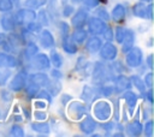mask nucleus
<instances>
[{"instance_id":"nucleus-1","label":"nucleus","mask_w":154,"mask_h":137,"mask_svg":"<svg viewBox=\"0 0 154 137\" xmlns=\"http://www.w3.org/2000/svg\"><path fill=\"white\" fill-rule=\"evenodd\" d=\"M113 73H114V71L112 70V66H107V65L97 61V62H95V66H94L93 81L95 82V84L103 85L114 78Z\"/></svg>"},{"instance_id":"nucleus-2","label":"nucleus","mask_w":154,"mask_h":137,"mask_svg":"<svg viewBox=\"0 0 154 137\" xmlns=\"http://www.w3.org/2000/svg\"><path fill=\"white\" fill-rule=\"evenodd\" d=\"M93 113H94V115H95L99 120L106 121V120L111 117V114H112V107H111L109 102L101 100V101H97V102L94 105V107H93Z\"/></svg>"},{"instance_id":"nucleus-3","label":"nucleus","mask_w":154,"mask_h":137,"mask_svg":"<svg viewBox=\"0 0 154 137\" xmlns=\"http://www.w3.org/2000/svg\"><path fill=\"white\" fill-rule=\"evenodd\" d=\"M35 18H36L35 11L31 10V8H28V7L18 10L17 13H16V16H14L16 24L23 25V26H25V25H26L28 23H30V22H34Z\"/></svg>"},{"instance_id":"nucleus-4","label":"nucleus","mask_w":154,"mask_h":137,"mask_svg":"<svg viewBox=\"0 0 154 137\" xmlns=\"http://www.w3.org/2000/svg\"><path fill=\"white\" fill-rule=\"evenodd\" d=\"M142 50L138 47H132L126 52V65L130 67H138L142 64Z\"/></svg>"},{"instance_id":"nucleus-5","label":"nucleus","mask_w":154,"mask_h":137,"mask_svg":"<svg viewBox=\"0 0 154 137\" xmlns=\"http://www.w3.org/2000/svg\"><path fill=\"white\" fill-rule=\"evenodd\" d=\"M67 114L71 117L73 120H79L83 115L87 114V107L82 102H71L67 107Z\"/></svg>"},{"instance_id":"nucleus-6","label":"nucleus","mask_w":154,"mask_h":137,"mask_svg":"<svg viewBox=\"0 0 154 137\" xmlns=\"http://www.w3.org/2000/svg\"><path fill=\"white\" fill-rule=\"evenodd\" d=\"M26 79H28V73L22 70L19 71L12 79L11 82L8 83V89H11L12 91H19L24 88L25 83H26Z\"/></svg>"},{"instance_id":"nucleus-7","label":"nucleus","mask_w":154,"mask_h":137,"mask_svg":"<svg viewBox=\"0 0 154 137\" xmlns=\"http://www.w3.org/2000/svg\"><path fill=\"white\" fill-rule=\"evenodd\" d=\"M88 12L83 8L77 10V12H75V14L71 18V24L75 29H81L85 25L87 20H88Z\"/></svg>"},{"instance_id":"nucleus-8","label":"nucleus","mask_w":154,"mask_h":137,"mask_svg":"<svg viewBox=\"0 0 154 137\" xmlns=\"http://www.w3.org/2000/svg\"><path fill=\"white\" fill-rule=\"evenodd\" d=\"M99 50H100L101 58L105 59V60H113V59H116L117 53H118L117 47L114 44H112L109 41L106 42L105 44H101V47H100Z\"/></svg>"},{"instance_id":"nucleus-9","label":"nucleus","mask_w":154,"mask_h":137,"mask_svg":"<svg viewBox=\"0 0 154 137\" xmlns=\"http://www.w3.org/2000/svg\"><path fill=\"white\" fill-rule=\"evenodd\" d=\"M113 88H114V93H123L125 90H128L130 87H131V81L130 78H128L126 76L124 75H119L117 77L113 78Z\"/></svg>"},{"instance_id":"nucleus-10","label":"nucleus","mask_w":154,"mask_h":137,"mask_svg":"<svg viewBox=\"0 0 154 137\" xmlns=\"http://www.w3.org/2000/svg\"><path fill=\"white\" fill-rule=\"evenodd\" d=\"M18 59L11 53L0 52V68H13L18 66Z\"/></svg>"},{"instance_id":"nucleus-11","label":"nucleus","mask_w":154,"mask_h":137,"mask_svg":"<svg viewBox=\"0 0 154 137\" xmlns=\"http://www.w3.org/2000/svg\"><path fill=\"white\" fill-rule=\"evenodd\" d=\"M105 26H106L105 20L100 19L99 17H91V18H89V20H88V28H89V31H90L91 34H94V35L102 34Z\"/></svg>"},{"instance_id":"nucleus-12","label":"nucleus","mask_w":154,"mask_h":137,"mask_svg":"<svg viewBox=\"0 0 154 137\" xmlns=\"http://www.w3.org/2000/svg\"><path fill=\"white\" fill-rule=\"evenodd\" d=\"M31 66L35 70H47L51 66V61L46 54L38 53L32 58V65Z\"/></svg>"},{"instance_id":"nucleus-13","label":"nucleus","mask_w":154,"mask_h":137,"mask_svg":"<svg viewBox=\"0 0 154 137\" xmlns=\"http://www.w3.org/2000/svg\"><path fill=\"white\" fill-rule=\"evenodd\" d=\"M38 40H40V44L43 48H52L55 44V41H54V37H53L52 32L49 30H47V29L41 30Z\"/></svg>"},{"instance_id":"nucleus-14","label":"nucleus","mask_w":154,"mask_h":137,"mask_svg":"<svg viewBox=\"0 0 154 137\" xmlns=\"http://www.w3.org/2000/svg\"><path fill=\"white\" fill-rule=\"evenodd\" d=\"M95 129H96V121L91 117H89V115H87L79 123V130L83 133H85V135H90Z\"/></svg>"},{"instance_id":"nucleus-15","label":"nucleus","mask_w":154,"mask_h":137,"mask_svg":"<svg viewBox=\"0 0 154 137\" xmlns=\"http://www.w3.org/2000/svg\"><path fill=\"white\" fill-rule=\"evenodd\" d=\"M122 50L124 53H126L129 49H131L134 47V43H135V35H134V31L130 30V29H126V32H125V36L122 41Z\"/></svg>"},{"instance_id":"nucleus-16","label":"nucleus","mask_w":154,"mask_h":137,"mask_svg":"<svg viewBox=\"0 0 154 137\" xmlns=\"http://www.w3.org/2000/svg\"><path fill=\"white\" fill-rule=\"evenodd\" d=\"M28 79L30 82H34L35 84H37L38 87H46L49 82V78L46 73L42 72H36V73H31L28 76Z\"/></svg>"},{"instance_id":"nucleus-17","label":"nucleus","mask_w":154,"mask_h":137,"mask_svg":"<svg viewBox=\"0 0 154 137\" xmlns=\"http://www.w3.org/2000/svg\"><path fill=\"white\" fill-rule=\"evenodd\" d=\"M16 19L11 13H6L1 17V26L6 31H13L16 29Z\"/></svg>"},{"instance_id":"nucleus-18","label":"nucleus","mask_w":154,"mask_h":137,"mask_svg":"<svg viewBox=\"0 0 154 137\" xmlns=\"http://www.w3.org/2000/svg\"><path fill=\"white\" fill-rule=\"evenodd\" d=\"M125 130L130 136H140L143 131V126L138 120H132L126 125Z\"/></svg>"},{"instance_id":"nucleus-19","label":"nucleus","mask_w":154,"mask_h":137,"mask_svg":"<svg viewBox=\"0 0 154 137\" xmlns=\"http://www.w3.org/2000/svg\"><path fill=\"white\" fill-rule=\"evenodd\" d=\"M132 12L135 17L138 18H148V8L144 2H136L132 6Z\"/></svg>"},{"instance_id":"nucleus-20","label":"nucleus","mask_w":154,"mask_h":137,"mask_svg":"<svg viewBox=\"0 0 154 137\" xmlns=\"http://www.w3.org/2000/svg\"><path fill=\"white\" fill-rule=\"evenodd\" d=\"M101 44H102V41H101L97 36H93V37H90V38L87 41V43H85V49H87L88 52H90V53H96V52L100 49Z\"/></svg>"},{"instance_id":"nucleus-21","label":"nucleus","mask_w":154,"mask_h":137,"mask_svg":"<svg viewBox=\"0 0 154 137\" xmlns=\"http://www.w3.org/2000/svg\"><path fill=\"white\" fill-rule=\"evenodd\" d=\"M112 18L114 22H122L125 18V7L122 4H118L112 10Z\"/></svg>"},{"instance_id":"nucleus-22","label":"nucleus","mask_w":154,"mask_h":137,"mask_svg":"<svg viewBox=\"0 0 154 137\" xmlns=\"http://www.w3.org/2000/svg\"><path fill=\"white\" fill-rule=\"evenodd\" d=\"M37 52H38V47L34 42H28L26 46H25V48L23 49V55H24L25 59L31 60L37 54Z\"/></svg>"},{"instance_id":"nucleus-23","label":"nucleus","mask_w":154,"mask_h":137,"mask_svg":"<svg viewBox=\"0 0 154 137\" xmlns=\"http://www.w3.org/2000/svg\"><path fill=\"white\" fill-rule=\"evenodd\" d=\"M31 129L40 133V135H48L49 133V125L47 123H41L40 120L38 121H35L31 124Z\"/></svg>"},{"instance_id":"nucleus-24","label":"nucleus","mask_w":154,"mask_h":137,"mask_svg":"<svg viewBox=\"0 0 154 137\" xmlns=\"http://www.w3.org/2000/svg\"><path fill=\"white\" fill-rule=\"evenodd\" d=\"M123 99L125 100V102L130 107V109H132L136 106V103H137V95L135 93L130 91V90H128V91H125L123 94Z\"/></svg>"},{"instance_id":"nucleus-25","label":"nucleus","mask_w":154,"mask_h":137,"mask_svg":"<svg viewBox=\"0 0 154 137\" xmlns=\"http://www.w3.org/2000/svg\"><path fill=\"white\" fill-rule=\"evenodd\" d=\"M71 38H72V41H73L76 44L83 43V42L85 41V38H87V31H84L82 28H81V29H76L75 32L72 34Z\"/></svg>"},{"instance_id":"nucleus-26","label":"nucleus","mask_w":154,"mask_h":137,"mask_svg":"<svg viewBox=\"0 0 154 137\" xmlns=\"http://www.w3.org/2000/svg\"><path fill=\"white\" fill-rule=\"evenodd\" d=\"M63 49L67 53V54H75L77 53V44L73 42V41H70L67 37H64V41H63Z\"/></svg>"},{"instance_id":"nucleus-27","label":"nucleus","mask_w":154,"mask_h":137,"mask_svg":"<svg viewBox=\"0 0 154 137\" xmlns=\"http://www.w3.org/2000/svg\"><path fill=\"white\" fill-rule=\"evenodd\" d=\"M130 81H131V83L137 88V90H138L140 93H142V94H144V93H146V84H144L143 79H141V77H140V76L134 75V76H131V77H130Z\"/></svg>"},{"instance_id":"nucleus-28","label":"nucleus","mask_w":154,"mask_h":137,"mask_svg":"<svg viewBox=\"0 0 154 137\" xmlns=\"http://www.w3.org/2000/svg\"><path fill=\"white\" fill-rule=\"evenodd\" d=\"M49 61H51L57 68H59V67H61V65H63V56L60 55L59 52L52 50V52H51V55H49Z\"/></svg>"},{"instance_id":"nucleus-29","label":"nucleus","mask_w":154,"mask_h":137,"mask_svg":"<svg viewBox=\"0 0 154 137\" xmlns=\"http://www.w3.org/2000/svg\"><path fill=\"white\" fill-rule=\"evenodd\" d=\"M0 50L5 52V53H13L16 49H14V44L10 40L6 41L5 38H2V40H0Z\"/></svg>"},{"instance_id":"nucleus-30","label":"nucleus","mask_w":154,"mask_h":137,"mask_svg":"<svg viewBox=\"0 0 154 137\" xmlns=\"http://www.w3.org/2000/svg\"><path fill=\"white\" fill-rule=\"evenodd\" d=\"M47 1H48V0H25L24 5H25L28 8L36 10V8H41L42 6H45Z\"/></svg>"},{"instance_id":"nucleus-31","label":"nucleus","mask_w":154,"mask_h":137,"mask_svg":"<svg viewBox=\"0 0 154 137\" xmlns=\"http://www.w3.org/2000/svg\"><path fill=\"white\" fill-rule=\"evenodd\" d=\"M46 87H47V90H48V93L51 95H58L59 91H60V89H61V85L58 82V79H55V82H51L49 81Z\"/></svg>"},{"instance_id":"nucleus-32","label":"nucleus","mask_w":154,"mask_h":137,"mask_svg":"<svg viewBox=\"0 0 154 137\" xmlns=\"http://www.w3.org/2000/svg\"><path fill=\"white\" fill-rule=\"evenodd\" d=\"M38 90H40V87H38L37 84H35L34 82H30V81H29L28 87H26V95H28L29 97H34V96L37 95Z\"/></svg>"},{"instance_id":"nucleus-33","label":"nucleus","mask_w":154,"mask_h":137,"mask_svg":"<svg viewBox=\"0 0 154 137\" xmlns=\"http://www.w3.org/2000/svg\"><path fill=\"white\" fill-rule=\"evenodd\" d=\"M36 17H37V19H38V22H37V23H40L42 26H46V25H48L49 20H48V16H47V12H46V10H41Z\"/></svg>"},{"instance_id":"nucleus-34","label":"nucleus","mask_w":154,"mask_h":137,"mask_svg":"<svg viewBox=\"0 0 154 137\" xmlns=\"http://www.w3.org/2000/svg\"><path fill=\"white\" fill-rule=\"evenodd\" d=\"M94 96V90L90 88V87H88V85H85L84 88H83V93H82V99L84 100V101H87V102H89V101H91V97Z\"/></svg>"},{"instance_id":"nucleus-35","label":"nucleus","mask_w":154,"mask_h":137,"mask_svg":"<svg viewBox=\"0 0 154 137\" xmlns=\"http://www.w3.org/2000/svg\"><path fill=\"white\" fill-rule=\"evenodd\" d=\"M10 133H11L12 136H16V137H22V136H24V130H23L22 126L14 124V125L11 126V129H10Z\"/></svg>"},{"instance_id":"nucleus-36","label":"nucleus","mask_w":154,"mask_h":137,"mask_svg":"<svg viewBox=\"0 0 154 137\" xmlns=\"http://www.w3.org/2000/svg\"><path fill=\"white\" fill-rule=\"evenodd\" d=\"M11 76V71L10 68H0V85L6 84L7 79Z\"/></svg>"},{"instance_id":"nucleus-37","label":"nucleus","mask_w":154,"mask_h":137,"mask_svg":"<svg viewBox=\"0 0 154 137\" xmlns=\"http://www.w3.org/2000/svg\"><path fill=\"white\" fill-rule=\"evenodd\" d=\"M13 7L12 0H0V12H8Z\"/></svg>"},{"instance_id":"nucleus-38","label":"nucleus","mask_w":154,"mask_h":137,"mask_svg":"<svg viewBox=\"0 0 154 137\" xmlns=\"http://www.w3.org/2000/svg\"><path fill=\"white\" fill-rule=\"evenodd\" d=\"M125 32H126V29L123 28V26H118L116 29V36H113V37H116L118 43H122V41H123L124 36H125Z\"/></svg>"},{"instance_id":"nucleus-39","label":"nucleus","mask_w":154,"mask_h":137,"mask_svg":"<svg viewBox=\"0 0 154 137\" xmlns=\"http://www.w3.org/2000/svg\"><path fill=\"white\" fill-rule=\"evenodd\" d=\"M36 96H37L38 99H43V100H46L48 103H52V101H53L52 95L48 93V90H38V93H37Z\"/></svg>"},{"instance_id":"nucleus-40","label":"nucleus","mask_w":154,"mask_h":137,"mask_svg":"<svg viewBox=\"0 0 154 137\" xmlns=\"http://www.w3.org/2000/svg\"><path fill=\"white\" fill-rule=\"evenodd\" d=\"M154 133V124H153V120H148L144 125V135L148 136V137H152Z\"/></svg>"},{"instance_id":"nucleus-41","label":"nucleus","mask_w":154,"mask_h":137,"mask_svg":"<svg viewBox=\"0 0 154 137\" xmlns=\"http://www.w3.org/2000/svg\"><path fill=\"white\" fill-rule=\"evenodd\" d=\"M95 13H96V17H99V18L102 19V20H108V19H109V16H108L107 11H106L105 8H102V7L97 8Z\"/></svg>"},{"instance_id":"nucleus-42","label":"nucleus","mask_w":154,"mask_h":137,"mask_svg":"<svg viewBox=\"0 0 154 137\" xmlns=\"http://www.w3.org/2000/svg\"><path fill=\"white\" fill-rule=\"evenodd\" d=\"M100 91L102 93V95L103 96H109V95H112L113 93H114V88H113V85H102V88L100 89Z\"/></svg>"},{"instance_id":"nucleus-43","label":"nucleus","mask_w":154,"mask_h":137,"mask_svg":"<svg viewBox=\"0 0 154 137\" xmlns=\"http://www.w3.org/2000/svg\"><path fill=\"white\" fill-rule=\"evenodd\" d=\"M102 34H103V37H105L106 41H112L113 40V31H112V29L109 26L106 25L103 31H102Z\"/></svg>"},{"instance_id":"nucleus-44","label":"nucleus","mask_w":154,"mask_h":137,"mask_svg":"<svg viewBox=\"0 0 154 137\" xmlns=\"http://www.w3.org/2000/svg\"><path fill=\"white\" fill-rule=\"evenodd\" d=\"M60 31H61V35H63V37H67V35H69V25H67V23H65V22H60Z\"/></svg>"},{"instance_id":"nucleus-45","label":"nucleus","mask_w":154,"mask_h":137,"mask_svg":"<svg viewBox=\"0 0 154 137\" xmlns=\"http://www.w3.org/2000/svg\"><path fill=\"white\" fill-rule=\"evenodd\" d=\"M144 84H146V87H148V88H152L153 87V73L152 72H148L147 75H146V77H144Z\"/></svg>"},{"instance_id":"nucleus-46","label":"nucleus","mask_w":154,"mask_h":137,"mask_svg":"<svg viewBox=\"0 0 154 137\" xmlns=\"http://www.w3.org/2000/svg\"><path fill=\"white\" fill-rule=\"evenodd\" d=\"M83 1V4H84V6L85 7H88V8H94V7H96L97 5H99V0H82Z\"/></svg>"},{"instance_id":"nucleus-47","label":"nucleus","mask_w":154,"mask_h":137,"mask_svg":"<svg viewBox=\"0 0 154 137\" xmlns=\"http://www.w3.org/2000/svg\"><path fill=\"white\" fill-rule=\"evenodd\" d=\"M73 6H71V5H65L64 6V8H63V16L64 17H69V16H71L72 13H73Z\"/></svg>"},{"instance_id":"nucleus-48","label":"nucleus","mask_w":154,"mask_h":137,"mask_svg":"<svg viewBox=\"0 0 154 137\" xmlns=\"http://www.w3.org/2000/svg\"><path fill=\"white\" fill-rule=\"evenodd\" d=\"M34 117H35V119L36 120H40V121H42V120H45L46 118H47V114L43 112V111H36L35 113H34Z\"/></svg>"},{"instance_id":"nucleus-49","label":"nucleus","mask_w":154,"mask_h":137,"mask_svg":"<svg viewBox=\"0 0 154 137\" xmlns=\"http://www.w3.org/2000/svg\"><path fill=\"white\" fill-rule=\"evenodd\" d=\"M51 76L53 77V78H55V79H58V78H61L63 77V75H61V72L55 67L54 70H52L51 71Z\"/></svg>"},{"instance_id":"nucleus-50","label":"nucleus","mask_w":154,"mask_h":137,"mask_svg":"<svg viewBox=\"0 0 154 137\" xmlns=\"http://www.w3.org/2000/svg\"><path fill=\"white\" fill-rule=\"evenodd\" d=\"M1 96H2V99H4L5 101H11V100H12V95H11L8 91H6V90H2V91H1Z\"/></svg>"},{"instance_id":"nucleus-51","label":"nucleus","mask_w":154,"mask_h":137,"mask_svg":"<svg viewBox=\"0 0 154 137\" xmlns=\"http://www.w3.org/2000/svg\"><path fill=\"white\" fill-rule=\"evenodd\" d=\"M35 107L36 108H45L46 107V102H43L42 100H37V101H35Z\"/></svg>"},{"instance_id":"nucleus-52","label":"nucleus","mask_w":154,"mask_h":137,"mask_svg":"<svg viewBox=\"0 0 154 137\" xmlns=\"http://www.w3.org/2000/svg\"><path fill=\"white\" fill-rule=\"evenodd\" d=\"M144 94H146V96H147L148 101L152 103V102H153V90H152V88L149 89V91H147V93H144Z\"/></svg>"},{"instance_id":"nucleus-53","label":"nucleus","mask_w":154,"mask_h":137,"mask_svg":"<svg viewBox=\"0 0 154 137\" xmlns=\"http://www.w3.org/2000/svg\"><path fill=\"white\" fill-rule=\"evenodd\" d=\"M147 8H148V18H149V19H153V5L149 4V5L147 6Z\"/></svg>"},{"instance_id":"nucleus-54","label":"nucleus","mask_w":154,"mask_h":137,"mask_svg":"<svg viewBox=\"0 0 154 137\" xmlns=\"http://www.w3.org/2000/svg\"><path fill=\"white\" fill-rule=\"evenodd\" d=\"M152 60H153V54H149V55L147 56V65H148L149 68L153 67V62H152Z\"/></svg>"},{"instance_id":"nucleus-55","label":"nucleus","mask_w":154,"mask_h":137,"mask_svg":"<svg viewBox=\"0 0 154 137\" xmlns=\"http://www.w3.org/2000/svg\"><path fill=\"white\" fill-rule=\"evenodd\" d=\"M72 97L70 96V95H63V99H61V102H63V105H66V101H69V100H71Z\"/></svg>"},{"instance_id":"nucleus-56","label":"nucleus","mask_w":154,"mask_h":137,"mask_svg":"<svg viewBox=\"0 0 154 137\" xmlns=\"http://www.w3.org/2000/svg\"><path fill=\"white\" fill-rule=\"evenodd\" d=\"M2 38H5V35L4 34H0V40H2Z\"/></svg>"},{"instance_id":"nucleus-57","label":"nucleus","mask_w":154,"mask_h":137,"mask_svg":"<svg viewBox=\"0 0 154 137\" xmlns=\"http://www.w3.org/2000/svg\"><path fill=\"white\" fill-rule=\"evenodd\" d=\"M71 1H72V2H75V4H76V2H81V1H82V0H71Z\"/></svg>"},{"instance_id":"nucleus-58","label":"nucleus","mask_w":154,"mask_h":137,"mask_svg":"<svg viewBox=\"0 0 154 137\" xmlns=\"http://www.w3.org/2000/svg\"><path fill=\"white\" fill-rule=\"evenodd\" d=\"M141 1H143V2H152V0H141Z\"/></svg>"},{"instance_id":"nucleus-59","label":"nucleus","mask_w":154,"mask_h":137,"mask_svg":"<svg viewBox=\"0 0 154 137\" xmlns=\"http://www.w3.org/2000/svg\"><path fill=\"white\" fill-rule=\"evenodd\" d=\"M99 1H101V2H103V4H106V2H107V0H99Z\"/></svg>"}]
</instances>
